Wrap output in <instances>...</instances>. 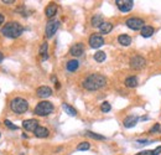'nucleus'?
<instances>
[{"instance_id": "1", "label": "nucleus", "mask_w": 161, "mask_h": 155, "mask_svg": "<svg viewBox=\"0 0 161 155\" xmlns=\"http://www.w3.org/2000/svg\"><path fill=\"white\" fill-rule=\"evenodd\" d=\"M107 84V79L104 76L98 75V73H93L89 75L84 81H83V87L88 91H97Z\"/></svg>"}, {"instance_id": "2", "label": "nucleus", "mask_w": 161, "mask_h": 155, "mask_svg": "<svg viewBox=\"0 0 161 155\" xmlns=\"http://www.w3.org/2000/svg\"><path fill=\"white\" fill-rule=\"evenodd\" d=\"M22 31H24V27H22L19 22H16V21H10V22H8V24L4 25L2 33H3L4 36H6V37L16 39V37H19V36L22 34Z\"/></svg>"}, {"instance_id": "3", "label": "nucleus", "mask_w": 161, "mask_h": 155, "mask_svg": "<svg viewBox=\"0 0 161 155\" xmlns=\"http://www.w3.org/2000/svg\"><path fill=\"white\" fill-rule=\"evenodd\" d=\"M10 108H11L13 112H15V113H17V114H22V113H25V112L29 109V103H27L26 99L17 97V98H14V99L11 101Z\"/></svg>"}, {"instance_id": "4", "label": "nucleus", "mask_w": 161, "mask_h": 155, "mask_svg": "<svg viewBox=\"0 0 161 155\" xmlns=\"http://www.w3.org/2000/svg\"><path fill=\"white\" fill-rule=\"evenodd\" d=\"M53 112V104L48 101H41L36 107H35V114L40 117H46Z\"/></svg>"}, {"instance_id": "5", "label": "nucleus", "mask_w": 161, "mask_h": 155, "mask_svg": "<svg viewBox=\"0 0 161 155\" xmlns=\"http://www.w3.org/2000/svg\"><path fill=\"white\" fill-rule=\"evenodd\" d=\"M59 27V21L57 20H50L46 25V29H45V34H46V37L51 39L55 34H56V31L58 30Z\"/></svg>"}, {"instance_id": "6", "label": "nucleus", "mask_w": 161, "mask_h": 155, "mask_svg": "<svg viewBox=\"0 0 161 155\" xmlns=\"http://www.w3.org/2000/svg\"><path fill=\"white\" fill-rule=\"evenodd\" d=\"M125 24L129 29H132V30H140L145 26L144 20L140 19V17H130V19H128L125 21Z\"/></svg>"}, {"instance_id": "7", "label": "nucleus", "mask_w": 161, "mask_h": 155, "mask_svg": "<svg viewBox=\"0 0 161 155\" xmlns=\"http://www.w3.org/2000/svg\"><path fill=\"white\" fill-rule=\"evenodd\" d=\"M145 64H146V61L143 56L136 55V56H133L130 58V67L134 70H141L145 66Z\"/></svg>"}, {"instance_id": "8", "label": "nucleus", "mask_w": 161, "mask_h": 155, "mask_svg": "<svg viewBox=\"0 0 161 155\" xmlns=\"http://www.w3.org/2000/svg\"><path fill=\"white\" fill-rule=\"evenodd\" d=\"M117 6L119 8V10L121 13H128V11H130L134 6V2L133 0H117L115 2Z\"/></svg>"}, {"instance_id": "9", "label": "nucleus", "mask_w": 161, "mask_h": 155, "mask_svg": "<svg viewBox=\"0 0 161 155\" xmlns=\"http://www.w3.org/2000/svg\"><path fill=\"white\" fill-rule=\"evenodd\" d=\"M104 45V39L101 36V35H97V34H93L90 37H89V46L92 48H99L101 46Z\"/></svg>"}, {"instance_id": "10", "label": "nucleus", "mask_w": 161, "mask_h": 155, "mask_svg": "<svg viewBox=\"0 0 161 155\" xmlns=\"http://www.w3.org/2000/svg\"><path fill=\"white\" fill-rule=\"evenodd\" d=\"M39 127V122L36 119H26L22 122V128L27 132H35Z\"/></svg>"}, {"instance_id": "11", "label": "nucleus", "mask_w": 161, "mask_h": 155, "mask_svg": "<svg viewBox=\"0 0 161 155\" xmlns=\"http://www.w3.org/2000/svg\"><path fill=\"white\" fill-rule=\"evenodd\" d=\"M36 95L40 98H48L52 95V89L50 87H47V86H41V87H39L36 89Z\"/></svg>"}, {"instance_id": "12", "label": "nucleus", "mask_w": 161, "mask_h": 155, "mask_svg": "<svg viewBox=\"0 0 161 155\" xmlns=\"http://www.w3.org/2000/svg\"><path fill=\"white\" fill-rule=\"evenodd\" d=\"M83 52H84V46H83V44H75V45L71 47V50H70V53H71L72 56H75V57L82 56Z\"/></svg>"}, {"instance_id": "13", "label": "nucleus", "mask_w": 161, "mask_h": 155, "mask_svg": "<svg viewBox=\"0 0 161 155\" xmlns=\"http://www.w3.org/2000/svg\"><path fill=\"white\" fill-rule=\"evenodd\" d=\"M138 122H139V118H138L136 115H129V117H126V118L124 119L123 124H124L125 128H133V127L136 126Z\"/></svg>"}, {"instance_id": "14", "label": "nucleus", "mask_w": 161, "mask_h": 155, "mask_svg": "<svg viewBox=\"0 0 161 155\" xmlns=\"http://www.w3.org/2000/svg\"><path fill=\"white\" fill-rule=\"evenodd\" d=\"M56 13H57V5L56 4H50V5H47L46 6V10H45V14H46V16L48 17V19H51V17H53L55 15H56Z\"/></svg>"}, {"instance_id": "15", "label": "nucleus", "mask_w": 161, "mask_h": 155, "mask_svg": "<svg viewBox=\"0 0 161 155\" xmlns=\"http://www.w3.org/2000/svg\"><path fill=\"white\" fill-rule=\"evenodd\" d=\"M34 134H35L37 138H46V137H48L50 132H48V129L45 128V127H37V129L34 132Z\"/></svg>"}, {"instance_id": "16", "label": "nucleus", "mask_w": 161, "mask_h": 155, "mask_svg": "<svg viewBox=\"0 0 161 155\" xmlns=\"http://www.w3.org/2000/svg\"><path fill=\"white\" fill-rule=\"evenodd\" d=\"M118 42H119L121 46H129V45L132 44V37L129 36V35L123 34V35H120V36L118 37Z\"/></svg>"}, {"instance_id": "17", "label": "nucleus", "mask_w": 161, "mask_h": 155, "mask_svg": "<svg viewBox=\"0 0 161 155\" xmlns=\"http://www.w3.org/2000/svg\"><path fill=\"white\" fill-rule=\"evenodd\" d=\"M67 71H70V72H75V71H77L78 70V67H79V62L77 61V60H71V61H68L67 62Z\"/></svg>"}, {"instance_id": "18", "label": "nucleus", "mask_w": 161, "mask_h": 155, "mask_svg": "<svg viewBox=\"0 0 161 155\" xmlns=\"http://www.w3.org/2000/svg\"><path fill=\"white\" fill-rule=\"evenodd\" d=\"M125 86L129 87V88H134L138 86V77L135 76H130L125 79Z\"/></svg>"}, {"instance_id": "19", "label": "nucleus", "mask_w": 161, "mask_h": 155, "mask_svg": "<svg viewBox=\"0 0 161 155\" xmlns=\"http://www.w3.org/2000/svg\"><path fill=\"white\" fill-rule=\"evenodd\" d=\"M92 26H94V27H101V25L104 22L103 21V16L102 15H94L93 17H92Z\"/></svg>"}, {"instance_id": "20", "label": "nucleus", "mask_w": 161, "mask_h": 155, "mask_svg": "<svg viewBox=\"0 0 161 155\" xmlns=\"http://www.w3.org/2000/svg\"><path fill=\"white\" fill-rule=\"evenodd\" d=\"M113 30V24H110V22H103L102 25H101V27H99V31L102 34H109L110 31Z\"/></svg>"}, {"instance_id": "21", "label": "nucleus", "mask_w": 161, "mask_h": 155, "mask_svg": "<svg viewBox=\"0 0 161 155\" xmlns=\"http://www.w3.org/2000/svg\"><path fill=\"white\" fill-rule=\"evenodd\" d=\"M62 108L64 109V112H66L68 115H71V117H76V115H77V110H76L73 107H71L70 104H67V103H63V104H62Z\"/></svg>"}, {"instance_id": "22", "label": "nucleus", "mask_w": 161, "mask_h": 155, "mask_svg": "<svg viewBox=\"0 0 161 155\" xmlns=\"http://www.w3.org/2000/svg\"><path fill=\"white\" fill-rule=\"evenodd\" d=\"M154 34V27L152 26H144L141 29V36L143 37H150Z\"/></svg>"}, {"instance_id": "23", "label": "nucleus", "mask_w": 161, "mask_h": 155, "mask_svg": "<svg viewBox=\"0 0 161 155\" xmlns=\"http://www.w3.org/2000/svg\"><path fill=\"white\" fill-rule=\"evenodd\" d=\"M47 48H48V44L47 42H44L40 47V55L42 56V60H47Z\"/></svg>"}, {"instance_id": "24", "label": "nucleus", "mask_w": 161, "mask_h": 155, "mask_svg": "<svg viewBox=\"0 0 161 155\" xmlns=\"http://www.w3.org/2000/svg\"><path fill=\"white\" fill-rule=\"evenodd\" d=\"M87 137H89V138H92V139H97V140H104L105 139V137L104 135H101V134H97V133H93V132H86L84 133Z\"/></svg>"}, {"instance_id": "25", "label": "nucleus", "mask_w": 161, "mask_h": 155, "mask_svg": "<svg viewBox=\"0 0 161 155\" xmlns=\"http://www.w3.org/2000/svg\"><path fill=\"white\" fill-rule=\"evenodd\" d=\"M105 57H107V55H105V52H103V51H98V52L94 53V60H95L97 62H103V61L105 60Z\"/></svg>"}, {"instance_id": "26", "label": "nucleus", "mask_w": 161, "mask_h": 155, "mask_svg": "<svg viewBox=\"0 0 161 155\" xmlns=\"http://www.w3.org/2000/svg\"><path fill=\"white\" fill-rule=\"evenodd\" d=\"M89 148H90V145H89V143H88V141H82V143H79V144L77 145V150H79V151L88 150Z\"/></svg>"}, {"instance_id": "27", "label": "nucleus", "mask_w": 161, "mask_h": 155, "mask_svg": "<svg viewBox=\"0 0 161 155\" xmlns=\"http://www.w3.org/2000/svg\"><path fill=\"white\" fill-rule=\"evenodd\" d=\"M101 109H102L103 113H108V112L112 109V107H110V104H109L108 102H103L102 106H101Z\"/></svg>"}, {"instance_id": "28", "label": "nucleus", "mask_w": 161, "mask_h": 155, "mask_svg": "<svg viewBox=\"0 0 161 155\" xmlns=\"http://www.w3.org/2000/svg\"><path fill=\"white\" fill-rule=\"evenodd\" d=\"M4 123H5V126H6L8 128H10V129H13V130H17V129H19V128H17V126L13 124L9 119H5V120H4Z\"/></svg>"}, {"instance_id": "29", "label": "nucleus", "mask_w": 161, "mask_h": 155, "mask_svg": "<svg viewBox=\"0 0 161 155\" xmlns=\"http://www.w3.org/2000/svg\"><path fill=\"white\" fill-rule=\"evenodd\" d=\"M159 129H160V124H159V123H156L155 126H154V127H152V128L150 129V133H151V134H154V133L159 132Z\"/></svg>"}, {"instance_id": "30", "label": "nucleus", "mask_w": 161, "mask_h": 155, "mask_svg": "<svg viewBox=\"0 0 161 155\" xmlns=\"http://www.w3.org/2000/svg\"><path fill=\"white\" fill-rule=\"evenodd\" d=\"M136 155H154V151L152 150H144V151H140Z\"/></svg>"}, {"instance_id": "31", "label": "nucleus", "mask_w": 161, "mask_h": 155, "mask_svg": "<svg viewBox=\"0 0 161 155\" xmlns=\"http://www.w3.org/2000/svg\"><path fill=\"white\" fill-rule=\"evenodd\" d=\"M154 151V155H159V154H161V146H157L155 150H152Z\"/></svg>"}, {"instance_id": "32", "label": "nucleus", "mask_w": 161, "mask_h": 155, "mask_svg": "<svg viewBox=\"0 0 161 155\" xmlns=\"http://www.w3.org/2000/svg\"><path fill=\"white\" fill-rule=\"evenodd\" d=\"M136 143H139V144H150L151 141H150V140H146V139H145V140H138Z\"/></svg>"}, {"instance_id": "33", "label": "nucleus", "mask_w": 161, "mask_h": 155, "mask_svg": "<svg viewBox=\"0 0 161 155\" xmlns=\"http://www.w3.org/2000/svg\"><path fill=\"white\" fill-rule=\"evenodd\" d=\"M4 20H5V17H4V15H2V14H0V25H2V24L4 22Z\"/></svg>"}, {"instance_id": "34", "label": "nucleus", "mask_w": 161, "mask_h": 155, "mask_svg": "<svg viewBox=\"0 0 161 155\" xmlns=\"http://www.w3.org/2000/svg\"><path fill=\"white\" fill-rule=\"evenodd\" d=\"M3 3H4V4H13L14 2H13V0H4Z\"/></svg>"}, {"instance_id": "35", "label": "nucleus", "mask_w": 161, "mask_h": 155, "mask_svg": "<svg viewBox=\"0 0 161 155\" xmlns=\"http://www.w3.org/2000/svg\"><path fill=\"white\" fill-rule=\"evenodd\" d=\"M3 58H4V56H3V53H2V52H0V62L3 61Z\"/></svg>"}]
</instances>
